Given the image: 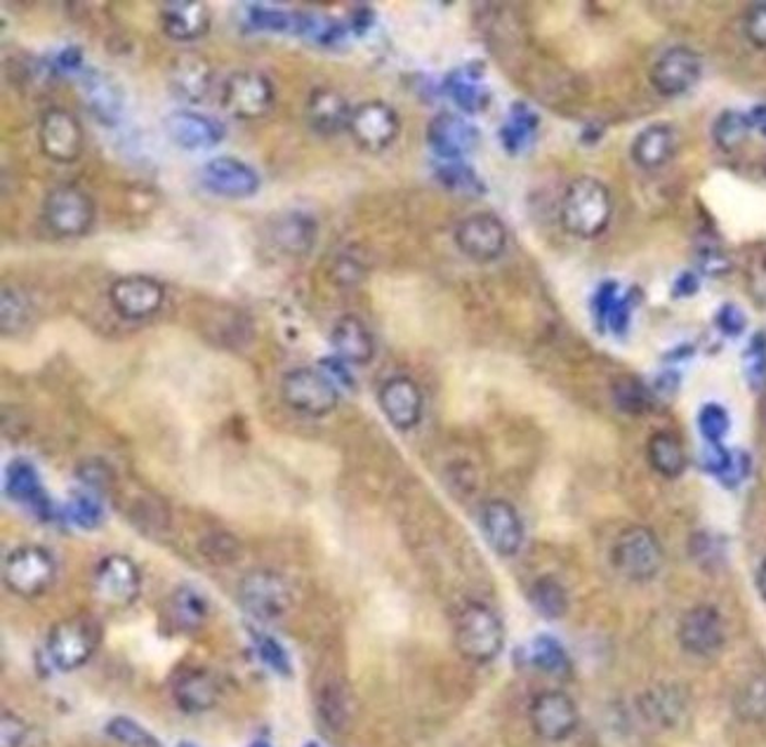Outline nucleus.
I'll list each match as a JSON object with an SVG mask.
<instances>
[{"label":"nucleus","mask_w":766,"mask_h":747,"mask_svg":"<svg viewBox=\"0 0 766 747\" xmlns=\"http://www.w3.org/2000/svg\"><path fill=\"white\" fill-rule=\"evenodd\" d=\"M715 324L724 335H729V338H735V335H741L745 330L747 318H745L741 307H735V304L729 302V304H722V307L717 310Z\"/></svg>","instance_id":"51"},{"label":"nucleus","mask_w":766,"mask_h":747,"mask_svg":"<svg viewBox=\"0 0 766 747\" xmlns=\"http://www.w3.org/2000/svg\"><path fill=\"white\" fill-rule=\"evenodd\" d=\"M481 69L474 71L472 67H463L446 79V93L467 114H477L488 104V90L481 85Z\"/></svg>","instance_id":"33"},{"label":"nucleus","mask_w":766,"mask_h":747,"mask_svg":"<svg viewBox=\"0 0 766 747\" xmlns=\"http://www.w3.org/2000/svg\"><path fill=\"white\" fill-rule=\"evenodd\" d=\"M100 646V628L97 622L88 616H73L59 620L50 630L48 637V653L50 661L71 673V669L83 667L92 653Z\"/></svg>","instance_id":"6"},{"label":"nucleus","mask_w":766,"mask_h":747,"mask_svg":"<svg viewBox=\"0 0 766 747\" xmlns=\"http://www.w3.org/2000/svg\"><path fill=\"white\" fill-rule=\"evenodd\" d=\"M747 116H750V124H753V128L766 137V104H757Z\"/></svg>","instance_id":"60"},{"label":"nucleus","mask_w":766,"mask_h":747,"mask_svg":"<svg viewBox=\"0 0 766 747\" xmlns=\"http://www.w3.org/2000/svg\"><path fill=\"white\" fill-rule=\"evenodd\" d=\"M255 646H257L259 658H263V663L269 669H274V673L281 675V677H290V673H293V667H290L288 653H286V649L279 642H276L274 637L255 634Z\"/></svg>","instance_id":"46"},{"label":"nucleus","mask_w":766,"mask_h":747,"mask_svg":"<svg viewBox=\"0 0 766 747\" xmlns=\"http://www.w3.org/2000/svg\"><path fill=\"white\" fill-rule=\"evenodd\" d=\"M613 218V198L608 187L596 177H578L561 198V226L576 238H600Z\"/></svg>","instance_id":"1"},{"label":"nucleus","mask_w":766,"mask_h":747,"mask_svg":"<svg viewBox=\"0 0 766 747\" xmlns=\"http://www.w3.org/2000/svg\"><path fill=\"white\" fill-rule=\"evenodd\" d=\"M24 322V307L18 293L3 291V330H14Z\"/></svg>","instance_id":"56"},{"label":"nucleus","mask_w":766,"mask_h":747,"mask_svg":"<svg viewBox=\"0 0 766 747\" xmlns=\"http://www.w3.org/2000/svg\"><path fill=\"white\" fill-rule=\"evenodd\" d=\"M378 404L382 416H385L390 424L402 432L413 430V427H418L422 420V410H425L422 392L416 380H410L406 375L390 377L378 392Z\"/></svg>","instance_id":"20"},{"label":"nucleus","mask_w":766,"mask_h":747,"mask_svg":"<svg viewBox=\"0 0 766 747\" xmlns=\"http://www.w3.org/2000/svg\"><path fill=\"white\" fill-rule=\"evenodd\" d=\"M239 599L259 620L281 618L290 606V587L279 573L259 569L241 577Z\"/></svg>","instance_id":"13"},{"label":"nucleus","mask_w":766,"mask_h":747,"mask_svg":"<svg viewBox=\"0 0 766 747\" xmlns=\"http://www.w3.org/2000/svg\"><path fill=\"white\" fill-rule=\"evenodd\" d=\"M757 587H759V594H762L764 602H766V559L762 561L759 573H757Z\"/></svg>","instance_id":"61"},{"label":"nucleus","mask_w":766,"mask_h":747,"mask_svg":"<svg viewBox=\"0 0 766 747\" xmlns=\"http://www.w3.org/2000/svg\"><path fill=\"white\" fill-rule=\"evenodd\" d=\"M142 575L135 561L126 555H109L100 561L95 571V594L100 602L126 608L140 597Z\"/></svg>","instance_id":"18"},{"label":"nucleus","mask_w":766,"mask_h":747,"mask_svg":"<svg viewBox=\"0 0 766 747\" xmlns=\"http://www.w3.org/2000/svg\"><path fill=\"white\" fill-rule=\"evenodd\" d=\"M306 124L318 135L330 137L347 130L351 118L349 102L330 87H316L312 90L310 100H306Z\"/></svg>","instance_id":"26"},{"label":"nucleus","mask_w":766,"mask_h":747,"mask_svg":"<svg viewBox=\"0 0 766 747\" xmlns=\"http://www.w3.org/2000/svg\"><path fill=\"white\" fill-rule=\"evenodd\" d=\"M171 614L173 620L177 622V628L182 630H196L201 628L206 616H208V602L201 592H196V587H177L171 599Z\"/></svg>","instance_id":"38"},{"label":"nucleus","mask_w":766,"mask_h":747,"mask_svg":"<svg viewBox=\"0 0 766 747\" xmlns=\"http://www.w3.org/2000/svg\"><path fill=\"white\" fill-rule=\"evenodd\" d=\"M316 222L304 212H283L274 218L269 226V238L274 246L288 255H306L316 243Z\"/></svg>","instance_id":"29"},{"label":"nucleus","mask_w":766,"mask_h":747,"mask_svg":"<svg viewBox=\"0 0 766 747\" xmlns=\"http://www.w3.org/2000/svg\"><path fill=\"white\" fill-rule=\"evenodd\" d=\"M692 555L705 569H712V567H717L719 561H722V552H719L717 540L712 536H708V533H698V536H694Z\"/></svg>","instance_id":"53"},{"label":"nucleus","mask_w":766,"mask_h":747,"mask_svg":"<svg viewBox=\"0 0 766 747\" xmlns=\"http://www.w3.org/2000/svg\"><path fill=\"white\" fill-rule=\"evenodd\" d=\"M486 542L500 557H514L524 545V522L508 500H488L481 510Z\"/></svg>","instance_id":"23"},{"label":"nucleus","mask_w":766,"mask_h":747,"mask_svg":"<svg viewBox=\"0 0 766 747\" xmlns=\"http://www.w3.org/2000/svg\"><path fill=\"white\" fill-rule=\"evenodd\" d=\"M698 267L703 273H708V277H724V273L731 271V260L727 257V253L717 246H703L698 250Z\"/></svg>","instance_id":"50"},{"label":"nucleus","mask_w":766,"mask_h":747,"mask_svg":"<svg viewBox=\"0 0 766 747\" xmlns=\"http://www.w3.org/2000/svg\"><path fill=\"white\" fill-rule=\"evenodd\" d=\"M347 130L361 149L380 154V151L390 149L396 142L398 132H402V118H398L392 104L382 100H371L359 104L357 109L351 112Z\"/></svg>","instance_id":"10"},{"label":"nucleus","mask_w":766,"mask_h":747,"mask_svg":"<svg viewBox=\"0 0 766 747\" xmlns=\"http://www.w3.org/2000/svg\"><path fill=\"white\" fill-rule=\"evenodd\" d=\"M43 220L57 238H83L95 224V201L73 185L55 187L43 201Z\"/></svg>","instance_id":"4"},{"label":"nucleus","mask_w":766,"mask_h":747,"mask_svg":"<svg viewBox=\"0 0 766 747\" xmlns=\"http://www.w3.org/2000/svg\"><path fill=\"white\" fill-rule=\"evenodd\" d=\"M529 720L535 734L549 743H561L580 724V714L571 696L564 691H543L533 698L529 708Z\"/></svg>","instance_id":"16"},{"label":"nucleus","mask_w":766,"mask_h":747,"mask_svg":"<svg viewBox=\"0 0 766 747\" xmlns=\"http://www.w3.org/2000/svg\"><path fill=\"white\" fill-rule=\"evenodd\" d=\"M743 363H745V375L750 387L762 389L766 383V335L764 332H757L753 342L747 345Z\"/></svg>","instance_id":"45"},{"label":"nucleus","mask_w":766,"mask_h":747,"mask_svg":"<svg viewBox=\"0 0 766 747\" xmlns=\"http://www.w3.org/2000/svg\"><path fill=\"white\" fill-rule=\"evenodd\" d=\"M81 97L90 114L95 116L100 124L114 128L126 112V90L114 79V75L104 73L100 69H83L81 71Z\"/></svg>","instance_id":"21"},{"label":"nucleus","mask_w":766,"mask_h":747,"mask_svg":"<svg viewBox=\"0 0 766 747\" xmlns=\"http://www.w3.org/2000/svg\"><path fill=\"white\" fill-rule=\"evenodd\" d=\"M739 708L747 720H755V722L766 720V677H757L745 686L739 700Z\"/></svg>","instance_id":"48"},{"label":"nucleus","mask_w":766,"mask_h":747,"mask_svg":"<svg viewBox=\"0 0 766 747\" xmlns=\"http://www.w3.org/2000/svg\"><path fill=\"white\" fill-rule=\"evenodd\" d=\"M703 75V59L696 50L677 48L665 50L651 67V85L663 97H680L688 93Z\"/></svg>","instance_id":"17"},{"label":"nucleus","mask_w":766,"mask_h":747,"mask_svg":"<svg viewBox=\"0 0 766 747\" xmlns=\"http://www.w3.org/2000/svg\"><path fill=\"white\" fill-rule=\"evenodd\" d=\"M251 747H271L267 740H255Z\"/></svg>","instance_id":"62"},{"label":"nucleus","mask_w":766,"mask_h":747,"mask_svg":"<svg viewBox=\"0 0 766 747\" xmlns=\"http://www.w3.org/2000/svg\"><path fill=\"white\" fill-rule=\"evenodd\" d=\"M613 394H616L618 406L623 410H630V413H641V410L647 408V404H649L647 389H643L637 380H620L616 389H613Z\"/></svg>","instance_id":"49"},{"label":"nucleus","mask_w":766,"mask_h":747,"mask_svg":"<svg viewBox=\"0 0 766 747\" xmlns=\"http://www.w3.org/2000/svg\"><path fill=\"white\" fill-rule=\"evenodd\" d=\"M38 147L45 159L69 165L81 159L85 149V132L81 120L67 109H48L38 124Z\"/></svg>","instance_id":"8"},{"label":"nucleus","mask_w":766,"mask_h":747,"mask_svg":"<svg viewBox=\"0 0 766 747\" xmlns=\"http://www.w3.org/2000/svg\"><path fill=\"white\" fill-rule=\"evenodd\" d=\"M455 646L469 663L486 665L496 661L504 646V628L494 608L481 602H469L455 618Z\"/></svg>","instance_id":"2"},{"label":"nucleus","mask_w":766,"mask_h":747,"mask_svg":"<svg viewBox=\"0 0 766 747\" xmlns=\"http://www.w3.org/2000/svg\"><path fill=\"white\" fill-rule=\"evenodd\" d=\"M55 559L38 545H24L5 559V585L20 597H38L55 581Z\"/></svg>","instance_id":"7"},{"label":"nucleus","mask_w":766,"mask_h":747,"mask_svg":"<svg viewBox=\"0 0 766 747\" xmlns=\"http://www.w3.org/2000/svg\"><path fill=\"white\" fill-rule=\"evenodd\" d=\"M750 283H753V293L759 302H766V265H759L753 277H750Z\"/></svg>","instance_id":"59"},{"label":"nucleus","mask_w":766,"mask_h":747,"mask_svg":"<svg viewBox=\"0 0 766 747\" xmlns=\"http://www.w3.org/2000/svg\"><path fill=\"white\" fill-rule=\"evenodd\" d=\"M437 177L443 187L465 191V194H484V182L477 177V173L463 161H441L437 167Z\"/></svg>","instance_id":"43"},{"label":"nucleus","mask_w":766,"mask_h":747,"mask_svg":"<svg viewBox=\"0 0 766 747\" xmlns=\"http://www.w3.org/2000/svg\"><path fill=\"white\" fill-rule=\"evenodd\" d=\"M173 696L179 710L201 714L218 703V684L204 669H184L175 679Z\"/></svg>","instance_id":"30"},{"label":"nucleus","mask_w":766,"mask_h":747,"mask_svg":"<svg viewBox=\"0 0 766 747\" xmlns=\"http://www.w3.org/2000/svg\"><path fill=\"white\" fill-rule=\"evenodd\" d=\"M613 567L632 583H649L663 569V547L653 530L643 526L625 528L613 545Z\"/></svg>","instance_id":"5"},{"label":"nucleus","mask_w":766,"mask_h":747,"mask_svg":"<svg viewBox=\"0 0 766 747\" xmlns=\"http://www.w3.org/2000/svg\"><path fill=\"white\" fill-rule=\"evenodd\" d=\"M677 639L686 653L696 655V658H712L724 649L727 642L722 614L710 604L688 608L680 620Z\"/></svg>","instance_id":"15"},{"label":"nucleus","mask_w":766,"mask_h":747,"mask_svg":"<svg viewBox=\"0 0 766 747\" xmlns=\"http://www.w3.org/2000/svg\"><path fill=\"white\" fill-rule=\"evenodd\" d=\"M531 604L538 616L547 620H557L566 614V608H569V594H566L557 577L543 575L531 585Z\"/></svg>","instance_id":"37"},{"label":"nucleus","mask_w":766,"mask_h":747,"mask_svg":"<svg viewBox=\"0 0 766 747\" xmlns=\"http://www.w3.org/2000/svg\"><path fill=\"white\" fill-rule=\"evenodd\" d=\"M212 81L214 71L204 55L182 52L167 67V83H171L173 95L187 104L204 102L210 95Z\"/></svg>","instance_id":"24"},{"label":"nucleus","mask_w":766,"mask_h":747,"mask_svg":"<svg viewBox=\"0 0 766 747\" xmlns=\"http://www.w3.org/2000/svg\"><path fill=\"white\" fill-rule=\"evenodd\" d=\"M729 413L724 406L719 404H705L698 413V430L703 434V439L708 441L710 446H719L722 444V439L729 434Z\"/></svg>","instance_id":"44"},{"label":"nucleus","mask_w":766,"mask_h":747,"mask_svg":"<svg viewBox=\"0 0 766 747\" xmlns=\"http://www.w3.org/2000/svg\"><path fill=\"white\" fill-rule=\"evenodd\" d=\"M104 734L120 747H163L161 740L153 736L149 728H144L140 722H135L130 716H123V714L112 716V720L106 722Z\"/></svg>","instance_id":"41"},{"label":"nucleus","mask_w":766,"mask_h":747,"mask_svg":"<svg viewBox=\"0 0 766 747\" xmlns=\"http://www.w3.org/2000/svg\"><path fill=\"white\" fill-rule=\"evenodd\" d=\"M28 738V726L18 716L3 714V747H22Z\"/></svg>","instance_id":"55"},{"label":"nucleus","mask_w":766,"mask_h":747,"mask_svg":"<svg viewBox=\"0 0 766 747\" xmlns=\"http://www.w3.org/2000/svg\"><path fill=\"white\" fill-rule=\"evenodd\" d=\"M318 716L328 728L340 731L351 720V693L340 681H328L316 696Z\"/></svg>","instance_id":"36"},{"label":"nucleus","mask_w":766,"mask_h":747,"mask_svg":"<svg viewBox=\"0 0 766 747\" xmlns=\"http://www.w3.org/2000/svg\"><path fill=\"white\" fill-rule=\"evenodd\" d=\"M750 130H753V124H750L747 114H741V112L719 114L712 126L715 144L722 151H735L747 140Z\"/></svg>","instance_id":"40"},{"label":"nucleus","mask_w":766,"mask_h":747,"mask_svg":"<svg viewBox=\"0 0 766 747\" xmlns=\"http://www.w3.org/2000/svg\"><path fill=\"white\" fill-rule=\"evenodd\" d=\"M304 747H321V745H318V743H316V740H312V743H306V745H304Z\"/></svg>","instance_id":"63"},{"label":"nucleus","mask_w":766,"mask_h":747,"mask_svg":"<svg viewBox=\"0 0 766 747\" xmlns=\"http://www.w3.org/2000/svg\"><path fill=\"white\" fill-rule=\"evenodd\" d=\"M245 17L251 26L265 34H298L300 12H288L281 8H271L265 3H253L245 8Z\"/></svg>","instance_id":"39"},{"label":"nucleus","mask_w":766,"mask_h":747,"mask_svg":"<svg viewBox=\"0 0 766 747\" xmlns=\"http://www.w3.org/2000/svg\"><path fill=\"white\" fill-rule=\"evenodd\" d=\"M330 345L340 361L351 365H365L375 357V340L359 316L337 318L330 330Z\"/></svg>","instance_id":"27"},{"label":"nucleus","mask_w":766,"mask_h":747,"mask_svg":"<svg viewBox=\"0 0 766 747\" xmlns=\"http://www.w3.org/2000/svg\"><path fill=\"white\" fill-rule=\"evenodd\" d=\"M57 67L61 71H79V69H83V52L79 48H65L57 55Z\"/></svg>","instance_id":"58"},{"label":"nucleus","mask_w":766,"mask_h":747,"mask_svg":"<svg viewBox=\"0 0 766 747\" xmlns=\"http://www.w3.org/2000/svg\"><path fill=\"white\" fill-rule=\"evenodd\" d=\"M5 488H8V495L12 500L22 502V505L34 507L43 516H45V512L50 510V502H48V498H45V491H43L36 469L26 460L10 463Z\"/></svg>","instance_id":"31"},{"label":"nucleus","mask_w":766,"mask_h":747,"mask_svg":"<svg viewBox=\"0 0 766 747\" xmlns=\"http://www.w3.org/2000/svg\"><path fill=\"white\" fill-rule=\"evenodd\" d=\"M163 132L175 147L187 151L212 149L224 140L220 120L194 109H175L163 118Z\"/></svg>","instance_id":"19"},{"label":"nucleus","mask_w":766,"mask_h":747,"mask_svg":"<svg viewBox=\"0 0 766 747\" xmlns=\"http://www.w3.org/2000/svg\"><path fill=\"white\" fill-rule=\"evenodd\" d=\"M427 144L441 161H463L477 147L479 132L463 116L441 112L427 126Z\"/></svg>","instance_id":"22"},{"label":"nucleus","mask_w":766,"mask_h":747,"mask_svg":"<svg viewBox=\"0 0 766 747\" xmlns=\"http://www.w3.org/2000/svg\"><path fill=\"white\" fill-rule=\"evenodd\" d=\"M698 288H700L698 273L682 271L680 277L674 279V283H672V295L674 297H694L698 293Z\"/></svg>","instance_id":"57"},{"label":"nucleus","mask_w":766,"mask_h":747,"mask_svg":"<svg viewBox=\"0 0 766 747\" xmlns=\"http://www.w3.org/2000/svg\"><path fill=\"white\" fill-rule=\"evenodd\" d=\"M630 154L643 171H658L677 154V132L670 124L647 126L635 137Z\"/></svg>","instance_id":"28"},{"label":"nucleus","mask_w":766,"mask_h":747,"mask_svg":"<svg viewBox=\"0 0 766 747\" xmlns=\"http://www.w3.org/2000/svg\"><path fill=\"white\" fill-rule=\"evenodd\" d=\"M538 124L541 120L529 104H514L510 109V116L504 118V124L500 128V142L504 151H510V154L524 151L535 140Z\"/></svg>","instance_id":"35"},{"label":"nucleus","mask_w":766,"mask_h":747,"mask_svg":"<svg viewBox=\"0 0 766 747\" xmlns=\"http://www.w3.org/2000/svg\"><path fill=\"white\" fill-rule=\"evenodd\" d=\"M69 516L76 526L97 528L102 524V505L95 495L76 493L69 502Z\"/></svg>","instance_id":"47"},{"label":"nucleus","mask_w":766,"mask_h":747,"mask_svg":"<svg viewBox=\"0 0 766 747\" xmlns=\"http://www.w3.org/2000/svg\"><path fill=\"white\" fill-rule=\"evenodd\" d=\"M274 83L259 71H236L222 85L224 112L241 120H257L274 106Z\"/></svg>","instance_id":"9"},{"label":"nucleus","mask_w":766,"mask_h":747,"mask_svg":"<svg viewBox=\"0 0 766 747\" xmlns=\"http://www.w3.org/2000/svg\"><path fill=\"white\" fill-rule=\"evenodd\" d=\"M165 302V288L159 279L132 273L120 277L109 285V304L120 318L128 322H144L153 314H159Z\"/></svg>","instance_id":"12"},{"label":"nucleus","mask_w":766,"mask_h":747,"mask_svg":"<svg viewBox=\"0 0 766 747\" xmlns=\"http://www.w3.org/2000/svg\"><path fill=\"white\" fill-rule=\"evenodd\" d=\"M212 12L198 0H182L161 8V32L175 43H196L208 36Z\"/></svg>","instance_id":"25"},{"label":"nucleus","mask_w":766,"mask_h":747,"mask_svg":"<svg viewBox=\"0 0 766 747\" xmlns=\"http://www.w3.org/2000/svg\"><path fill=\"white\" fill-rule=\"evenodd\" d=\"M641 712L655 726H677L686 714V698L674 686H655L649 693L641 696Z\"/></svg>","instance_id":"32"},{"label":"nucleus","mask_w":766,"mask_h":747,"mask_svg":"<svg viewBox=\"0 0 766 747\" xmlns=\"http://www.w3.org/2000/svg\"><path fill=\"white\" fill-rule=\"evenodd\" d=\"M281 399L306 418H326L337 408L335 380L316 369H293L281 377Z\"/></svg>","instance_id":"3"},{"label":"nucleus","mask_w":766,"mask_h":747,"mask_svg":"<svg viewBox=\"0 0 766 747\" xmlns=\"http://www.w3.org/2000/svg\"><path fill=\"white\" fill-rule=\"evenodd\" d=\"M649 463L658 471V475L665 479H677L684 475L686 469V453L682 441L670 434V432H655L649 439Z\"/></svg>","instance_id":"34"},{"label":"nucleus","mask_w":766,"mask_h":747,"mask_svg":"<svg viewBox=\"0 0 766 747\" xmlns=\"http://www.w3.org/2000/svg\"><path fill=\"white\" fill-rule=\"evenodd\" d=\"M201 185L212 196L227 198V201H245L259 191L263 182L251 163L234 156H218L201 167Z\"/></svg>","instance_id":"14"},{"label":"nucleus","mask_w":766,"mask_h":747,"mask_svg":"<svg viewBox=\"0 0 766 747\" xmlns=\"http://www.w3.org/2000/svg\"><path fill=\"white\" fill-rule=\"evenodd\" d=\"M455 246L474 262H494L508 248V229L494 212H474L455 226Z\"/></svg>","instance_id":"11"},{"label":"nucleus","mask_w":766,"mask_h":747,"mask_svg":"<svg viewBox=\"0 0 766 747\" xmlns=\"http://www.w3.org/2000/svg\"><path fill=\"white\" fill-rule=\"evenodd\" d=\"M533 665L543 669L547 675H564L569 673V655H566L564 646L552 637H538L531 649Z\"/></svg>","instance_id":"42"},{"label":"nucleus","mask_w":766,"mask_h":747,"mask_svg":"<svg viewBox=\"0 0 766 747\" xmlns=\"http://www.w3.org/2000/svg\"><path fill=\"white\" fill-rule=\"evenodd\" d=\"M616 302H618V285L613 281L602 283V288L594 295V316L596 322H600V326H606L608 314L613 307H616Z\"/></svg>","instance_id":"54"},{"label":"nucleus","mask_w":766,"mask_h":747,"mask_svg":"<svg viewBox=\"0 0 766 747\" xmlns=\"http://www.w3.org/2000/svg\"><path fill=\"white\" fill-rule=\"evenodd\" d=\"M745 36L759 50H766V3L753 5L745 14Z\"/></svg>","instance_id":"52"},{"label":"nucleus","mask_w":766,"mask_h":747,"mask_svg":"<svg viewBox=\"0 0 766 747\" xmlns=\"http://www.w3.org/2000/svg\"><path fill=\"white\" fill-rule=\"evenodd\" d=\"M177 747H194V745H192V743H179Z\"/></svg>","instance_id":"64"}]
</instances>
